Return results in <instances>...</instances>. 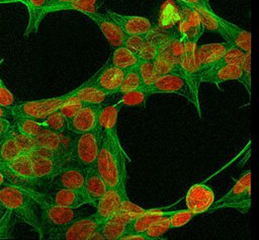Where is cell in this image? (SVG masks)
Returning <instances> with one entry per match:
<instances>
[{
    "label": "cell",
    "mask_w": 259,
    "mask_h": 240,
    "mask_svg": "<svg viewBox=\"0 0 259 240\" xmlns=\"http://www.w3.org/2000/svg\"><path fill=\"white\" fill-rule=\"evenodd\" d=\"M14 224L15 218L13 217V215L9 211L4 210V213L0 218V239L13 238L12 230Z\"/></svg>",
    "instance_id": "45"
},
{
    "label": "cell",
    "mask_w": 259,
    "mask_h": 240,
    "mask_svg": "<svg viewBox=\"0 0 259 240\" xmlns=\"http://www.w3.org/2000/svg\"><path fill=\"white\" fill-rule=\"evenodd\" d=\"M137 67L142 80L143 88L151 85L159 76L153 62L151 61H140Z\"/></svg>",
    "instance_id": "40"
},
{
    "label": "cell",
    "mask_w": 259,
    "mask_h": 240,
    "mask_svg": "<svg viewBox=\"0 0 259 240\" xmlns=\"http://www.w3.org/2000/svg\"><path fill=\"white\" fill-rule=\"evenodd\" d=\"M118 95L119 97L115 102L120 107H145L147 99L150 96V94L144 88L127 91L124 93H120Z\"/></svg>",
    "instance_id": "32"
},
{
    "label": "cell",
    "mask_w": 259,
    "mask_h": 240,
    "mask_svg": "<svg viewBox=\"0 0 259 240\" xmlns=\"http://www.w3.org/2000/svg\"><path fill=\"white\" fill-rule=\"evenodd\" d=\"M94 215L84 214L74 221L70 222L58 231L47 236L51 240H89L90 236L100 227Z\"/></svg>",
    "instance_id": "7"
},
{
    "label": "cell",
    "mask_w": 259,
    "mask_h": 240,
    "mask_svg": "<svg viewBox=\"0 0 259 240\" xmlns=\"http://www.w3.org/2000/svg\"><path fill=\"white\" fill-rule=\"evenodd\" d=\"M126 154L117 132L101 131L96 169L107 187L126 183Z\"/></svg>",
    "instance_id": "1"
},
{
    "label": "cell",
    "mask_w": 259,
    "mask_h": 240,
    "mask_svg": "<svg viewBox=\"0 0 259 240\" xmlns=\"http://www.w3.org/2000/svg\"><path fill=\"white\" fill-rule=\"evenodd\" d=\"M248 188H251V172L250 170H246L235 182L233 187L226 193L224 194L220 199L217 202H213V204H219L228 199H231L237 195H240L244 191H246Z\"/></svg>",
    "instance_id": "35"
},
{
    "label": "cell",
    "mask_w": 259,
    "mask_h": 240,
    "mask_svg": "<svg viewBox=\"0 0 259 240\" xmlns=\"http://www.w3.org/2000/svg\"><path fill=\"white\" fill-rule=\"evenodd\" d=\"M183 8H188V9L194 11L196 13V15L198 16V19L203 28L219 33L226 41L225 31L222 28V26L220 25V23L217 19V14L212 11L211 8H205L202 6H193V5L188 6V7H183Z\"/></svg>",
    "instance_id": "27"
},
{
    "label": "cell",
    "mask_w": 259,
    "mask_h": 240,
    "mask_svg": "<svg viewBox=\"0 0 259 240\" xmlns=\"http://www.w3.org/2000/svg\"><path fill=\"white\" fill-rule=\"evenodd\" d=\"M0 208L9 211L15 220L29 225L34 231L39 228V211L35 199L26 188L7 184L0 188Z\"/></svg>",
    "instance_id": "2"
},
{
    "label": "cell",
    "mask_w": 259,
    "mask_h": 240,
    "mask_svg": "<svg viewBox=\"0 0 259 240\" xmlns=\"http://www.w3.org/2000/svg\"><path fill=\"white\" fill-rule=\"evenodd\" d=\"M14 140L20 149L21 153H30L36 148V143L34 138L19 133L14 127Z\"/></svg>",
    "instance_id": "47"
},
{
    "label": "cell",
    "mask_w": 259,
    "mask_h": 240,
    "mask_svg": "<svg viewBox=\"0 0 259 240\" xmlns=\"http://www.w3.org/2000/svg\"><path fill=\"white\" fill-rule=\"evenodd\" d=\"M106 14L116 22L125 34H149L153 31L152 22L144 16L121 15L111 10H106Z\"/></svg>",
    "instance_id": "17"
},
{
    "label": "cell",
    "mask_w": 259,
    "mask_h": 240,
    "mask_svg": "<svg viewBox=\"0 0 259 240\" xmlns=\"http://www.w3.org/2000/svg\"><path fill=\"white\" fill-rule=\"evenodd\" d=\"M148 209H144L136 204H134L133 202L130 201L128 196H125L122 198L121 201V204H120V207H119V210L118 211H121V212H125V213H130V214H133V215H136V216H139L145 212H147Z\"/></svg>",
    "instance_id": "50"
},
{
    "label": "cell",
    "mask_w": 259,
    "mask_h": 240,
    "mask_svg": "<svg viewBox=\"0 0 259 240\" xmlns=\"http://www.w3.org/2000/svg\"><path fill=\"white\" fill-rule=\"evenodd\" d=\"M217 19L225 31L226 41L230 42L243 52H251V34L249 31L217 15Z\"/></svg>",
    "instance_id": "22"
},
{
    "label": "cell",
    "mask_w": 259,
    "mask_h": 240,
    "mask_svg": "<svg viewBox=\"0 0 259 240\" xmlns=\"http://www.w3.org/2000/svg\"><path fill=\"white\" fill-rule=\"evenodd\" d=\"M72 0H48L47 1V6L45 8V15L49 14L50 13V10L58 5H61V4H64V3H67V2H70Z\"/></svg>",
    "instance_id": "54"
},
{
    "label": "cell",
    "mask_w": 259,
    "mask_h": 240,
    "mask_svg": "<svg viewBox=\"0 0 259 240\" xmlns=\"http://www.w3.org/2000/svg\"><path fill=\"white\" fill-rule=\"evenodd\" d=\"M42 127L52 130L56 133H62L68 129V123L60 110H56L46 116L41 122H39Z\"/></svg>",
    "instance_id": "38"
},
{
    "label": "cell",
    "mask_w": 259,
    "mask_h": 240,
    "mask_svg": "<svg viewBox=\"0 0 259 240\" xmlns=\"http://www.w3.org/2000/svg\"><path fill=\"white\" fill-rule=\"evenodd\" d=\"M74 89L56 97L44 98L31 101H21L14 103L10 107V113L12 117L24 116L33 118L37 122H41L50 113L58 110L61 105L67 100V98L72 95Z\"/></svg>",
    "instance_id": "6"
},
{
    "label": "cell",
    "mask_w": 259,
    "mask_h": 240,
    "mask_svg": "<svg viewBox=\"0 0 259 240\" xmlns=\"http://www.w3.org/2000/svg\"><path fill=\"white\" fill-rule=\"evenodd\" d=\"M12 124L7 117H0V139L4 137L12 129Z\"/></svg>",
    "instance_id": "52"
},
{
    "label": "cell",
    "mask_w": 259,
    "mask_h": 240,
    "mask_svg": "<svg viewBox=\"0 0 259 240\" xmlns=\"http://www.w3.org/2000/svg\"><path fill=\"white\" fill-rule=\"evenodd\" d=\"M161 45H162V41L156 42L153 39H149L147 37V39L143 43L141 49L139 50V52L136 56L139 59V61L153 62L157 58V56L160 52Z\"/></svg>",
    "instance_id": "37"
},
{
    "label": "cell",
    "mask_w": 259,
    "mask_h": 240,
    "mask_svg": "<svg viewBox=\"0 0 259 240\" xmlns=\"http://www.w3.org/2000/svg\"><path fill=\"white\" fill-rule=\"evenodd\" d=\"M137 66H135V67H133L130 70L126 71L125 76L123 77L120 85L115 90L114 94H120V93H124V92H127V91L143 88L142 80H141V77H140Z\"/></svg>",
    "instance_id": "33"
},
{
    "label": "cell",
    "mask_w": 259,
    "mask_h": 240,
    "mask_svg": "<svg viewBox=\"0 0 259 240\" xmlns=\"http://www.w3.org/2000/svg\"><path fill=\"white\" fill-rule=\"evenodd\" d=\"M182 7H188V6H202L205 8H211L209 5L208 0H176Z\"/></svg>",
    "instance_id": "51"
},
{
    "label": "cell",
    "mask_w": 259,
    "mask_h": 240,
    "mask_svg": "<svg viewBox=\"0 0 259 240\" xmlns=\"http://www.w3.org/2000/svg\"><path fill=\"white\" fill-rule=\"evenodd\" d=\"M147 37L148 34H126L122 46L130 50L134 55H137Z\"/></svg>",
    "instance_id": "48"
},
{
    "label": "cell",
    "mask_w": 259,
    "mask_h": 240,
    "mask_svg": "<svg viewBox=\"0 0 259 240\" xmlns=\"http://www.w3.org/2000/svg\"><path fill=\"white\" fill-rule=\"evenodd\" d=\"M175 205V204H173ZM172 205V206H173ZM171 207V206H170ZM170 207L158 208V209H148L147 212L137 216L131 222L125 225L124 233H137V232H145L153 223L158 221L159 219L170 217L176 211H166Z\"/></svg>",
    "instance_id": "19"
},
{
    "label": "cell",
    "mask_w": 259,
    "mask_h": 240,
    "mask_svg": "<svg viewBox=\"0 0 259 240\" xmlns=\"http://www.w3.org/2000/svg\"><path fill=\"white\" fill-rule=\"evenodd\" d=\"M48 0H18V2L24 4L28 10V23L24 31V36H28L31 33H35L41 20L45 18V8Z\"/></svg>",
    "instance_id": "24"
},
{
    "label": "cell",
    "mask_w": 259,
    "mask_h": 240,
    "mask_svg": "<svg viewBox=\"0 0 259 240\" xmlns=\"http://www.w3.org/2000/svg\"><path fill=\"white\" fill-rule=\"evenodd\" d=\"M4 62V58L0 60V65ZM15 103V98L12 92L7 88V86L4 84L3 80L0 77V105L4 107L10 108Z\"/></svg>",
    "instance_id": "49"
},
{
    "label": "cell",
    "mask_w": 259,
    "mask_h": 240,
    "mask_svg": "<svg viewBox=\"0 0 259 240\" xmlns=\"http://www.w3.org/2000/svg\"><path fill=\"white\" fill-rule=\"evenodd\" d=\"M241 67V82L248 92L249 97H251V52L245 53L243 60L240 64Z\"/></svg>",
    "instance_id": "44"
},
{
    "label": "cell",
    "mask_w": 259,
    "mask_h": 240,
    "mask_svg": "<svg viewBox=\"0 0 259 240\" xmlns=\"http://www.w3.org/2000/svg\"><path fill=\"white\" fill-rule=\"evenodd\" d=\"M120 108L116 102H110V100L101 106L97 122L101 131L117 132V115Z\"/></svg>",
    "instance_id": "26"
},
{
    "label": "cell",
    "mask_w": 259,
    "mask_h": 240,
    "mask_svg": "<svg viewBox=\"0 0 259 240\" xmlns=\"http://www.w3.org/2000/svg\"><path fill=\"white\" fill-rule=\"evenodd\" d=\"M169 229H171L170 220L169 217H165L153 223L144 233L147 236L153 238L154 240H164V238H162L161 236Z\"/></svg>",
    "instance_id": "43"
},
{
    "label": "cell",
    "mask_w": 259,
    "mask_h": 240,
    "mask_svg": "<svg viewBox=\"0 0 259 240\" xmlns=\"http://www.w3.org/2000/svg\"><path fill=\"white\" fill-rule=\"evenodd\" d=\"M100 231L107 240H118L119 237L124 233L125 225H121L111 221H105L100 225Z\"/></svg>",
    "instance_id": "42"
},
{
    "label": "cell",
    "mask_w": 259,
    "mask_h": 240,
    "mask_svg": "<svg viewBox=\"0 0 259 240\" xmlns=\"http://www.w3.org/2000/svg\"><path fill=\"white\" fill-rule=\"evenodd\" d=\"M83 105H84L83 101L75 95V89H74L72 95H70L67 98V100L61 105L59 110L64 115L67 123H69Z\"/></svg>",
    "instance_id": "39"
},
{
    "label": "cell",
    "mask_w": 259,
    "mask_h": 240,
    "mask_svg": "<svg viewBox=\"0 0 259 240\" xmlns=\"http://www.w3.org/2000/svg\"><path fill=\"white\" fill-rule=\"evenodd\" d=\"M85 15L97 24V26L100 28L101 32L112 48L122 46L126 34L106 13H100L96 11L91 13H85Z\"/></svg>",
    "instance_id": "18"
},
{
    "label": "cell",
    "mask_w": 259,
    "mask_h": 240,
    "mask_svg": "<svg viewBox=\"0 0 259 240\" xmlns=\"http://www.w3.org/2000/svg\"><path fill=\"white\" fill-rule=\"evenodd\" d=\"M26 189L35 199L38 207L39 228L37 234L40 239H46L49 234L60 230L70 222L85 214L82 211H78L77 209L49 203L42 197L39 190L29 188Z\"/></svg>",
    "instance_id": "3"
},
{
    "label": "cell",
    "mask_w": 259,
    "mask_h": 240,
    "mask_svg": "<svg viewBox=\"0 0 259 240\" xmlns=\"http://www.w3.org/2000/svg\"><path fill=\"white\" fill-rule=\"evenodd\" d=\"M103 0H72L70 2L58 5L50 10V13L63 10H76L82 13L96 12L102 5Z\"/></svg>",
    "instance_id": "31"
},
{
    "label": "cell",
    "mask_w": 259,
    "mask_h": 240,
    "mask_svg": "<svg viewBox=\"0 0 259 240\" xmlns=\"http://www.w3.org/2000/svg\"><path fill=\"white\" fill-rule=\"evenodd\" d=\"M100 228V227H99ZM97 229L96 231H94L93 232V234L90 236V238H89V240H103L104 239V237H103V235H102V233H101V231H100V229Z\"/></svg>",
    "instance_id": "55"
},
{
    "label": "cell",
    "mask_w": 259,
    "mask_h": 240,
    "mask_svg": "<svg viewBox=\"0 0 259 240\" xmlns=\"http://www.w3.org/2000/svg\"><path fill=\"white\" fill-rule=\"evenodd\" d=\"M13 119H14V127L19 133L30 136L32 138H35L44 129L42 125L33 118L24 117V116H15L13 117Z\"/></svg>",
    "instance_id": "34"
},
{
    "label": "cell",
    "mask_w": 259,
    "mask_h": 240,
    "mask_svg": "<svg viewBox=\"0 0 259 240\" xmlns=\"http://www.w3.org/2000/svg\"><path fill=\"white\" fill-rule=\"evenodd\" d=\"M75 95L86 104H104L109 101V94L93 85L90 80L83 82L79 87L75 88Z\"/></svg>",
    "instance_id": "25"
},
{
    "label": "cell",
    "mask_w": 259,
    "mask_h": 240,
    "mask_svg": "<svg viewBox=\"0 0 259 240\" xmlns=\"http://www.w3.org/2000/svg\"><path fill=\"white\" fill-rule=\"evenodd\" d=\"M250 205H251V192H250V188H248L246 191H244L240 195H237L231 199H228L219 204L212 203L208 212H213L219 209L231 208V209L237 210L241 214H246L249 212Z\"/></svg>",
    "instance_id": "30"
},
{
    "label": "cell",
    "mask_w": 259,
    "mask_h": 240,
    "mask_svg": "<svg viewBox=\"0 0 259 240\" xmlns=\"http://www.w3.org/2000/svg\"><path fill=\"white\" fill-rule=\"evenodd\" d=\"M18 0H0V4H8V3H16Z\"/></svg>",
    "instance_id": "57"
},
{
    "label": "cell",
    "mask_w": 259,
    "mask_h": 240,
    "mask_svg": "<svg viewBox=\"0 0 259 240\" xmlns=\"http://www.w3.org/2000/svg\"><path fill=\"white\" fill-rule=\"evenodd\" d=\"M245 55V52H243L241 49L237 48L236 46L232 45L222 56L220 60H218L211 67L222 66V65H240L243 57ZM210 67V68H211Z\"/></svg>",
    "instance_id": "41"
},
{
    "label": "cell",
    "mask_w": 259,
    "mask_h": 240,
    "mask_svg": "<svg viewBox=\"0 0 259 240\" xmlns=\"http://www.w3.org/2000/svg\"><path fill=\"white\" fill-rule=\"evenodd\" d=\"M21 154L14 140V126L12 129L0 139V163L6 165Z\"/></svg>",
    "instance_id": "28"
},
{
    "label": "cell",
    "mask_w": 259,
    "mask_h": 240,
    "mask_svg": "<svg viewBox=\"0 0 259 240\" xmlns=\"http://www.w3.org/2000/svg\"><path fill=\"white\" fill-rule=\"evenodd\" d=\"M42 197L51 204L78 209L88 204L83 190L68 188H51L48 191H40Z\"/></svg>",
    "instance_id": "15"
},
{
    "label": "cell",
    "mask_w": 259,
    "mask_h": 240,
    "mask_svg": "<svg viewBox=\"0 0 259 240\" xmlns=\"http://www.w3.org/2000/svg\"><path fill=\"white\" fill-rule=\"evenodd\" d=\"M34 140L36 143V147H42V148H49V149L61 151L59 134L45 127L41 130V132L34 138Z\"/></svg>",
    "instance_id": "36"
},
{
    "label": "cell",
    "mask_w": 259,
    "mask_h": 240,
    "mask_svg": "<svg viewBox=\"0 0 259 240\" xmlns=\"http://www.w3.org/2000/svg\"><path fill=\"white\" fill-rule=\"evenodd\" d=\"M103 104H86L68 123V129L74 134H82L93 130L97 126L98 114Z\"/></svg>",
    "instance_id": "16"
},
{
    "label": "cell",
    "mask_w": 259,
    "mask_h": 240,
    "mask_svg": "<svg viewBox=\"0 0 259 240\" xmlns=\"http://www.w3.org/2000/svg\"><path fill=\"white\" fill-rule=\"evenodd\" d=\"M230 42L223 43H212L207 45H202L197 48V59L199 64L200 75L207 69H209L218 60L222 58L225 52L232 46Z\"/></svg>",
    "instance_id": "21"
},
{
    "label": "cell",
    "mask_w": 259,
    "mask_h": 240,
    "mask_svg": "<svg viewBox=\"0 0 259 240\" xmlns=\"http://www.w3.org/2000/svg\"><path fill=\"white\" fill-rule=\"evenodd\" d=\"M7 184H11L10 179H9V175H8V172H7V169H6L5 165L0 163V188L4 185H7Z\"/></svg>",
    "instance_id": "53"
},
{
    "label": "cell",
    "mask_w": 259,
    "mask_h": 240,
    "mask_svg": "<svg viewBox=\"0 0 259 240\" xmlns=\"http://www.w3.org/2000/svg\"><path fill=\"white\" fill-rule=\"evenodd\" d=\"M11 184L38 190L33 179L32 164L28 153H21L5 165Z\"/></svg>",
    "instance_id": "11"
},
{
    "label": "cell",
    "mask_w": 259,
    "mask_h": 240,
    "mask_svg": "<svg viewBox=\"0 0 259 240\" xmlns=\"http://www.w3.org/2000/svg\"><path fill=\"white\" fill-rule=\"evenodd\" d=\"M28 154L31 160L33 179L37 189L39 191H48L50 189L52 179L65 164L45 158L34 152H30Z\"/></svg>",
    "instance_id": "10"
},
{
    "label": "cell",
    "mask_w": 259,
    "mask_h": 240,
    "mask_svg": "<svg viewBox=\"0 0 259 240\" xmlns=\"http://www.w3.org/2000/svg\"><path fill=\"white\" fill-rule=\"evenodd\" d=\"M241 77L242 73L240 65H222L211 67L201 73L200 82L211 83L219 87L221 83L230 80H237L241 82Z\"/></svg>",
    "instance_id": "20"
},
{
    "label": "cell",
    "mask_w": 259,
    "mask_h": 240,
    "mask_svg": "<svg viewBox=\"0 0 259 240\" xmlns=\"http://www.w3.org/2000/svg\"><path fill=\"white\" fill-rule=\"evenodd\" d=\"M144 89L150 95L156 93H174L181 95L195 106L198 115L201 116L199 99L195 97L187 80L180 73H167L159 75L151 85L145 87Z\"/></svg>",
    "instance_id": "5"
},
{
    "label": "cell",
    "mask_w": 259,
    "mask_h": 240,
    "mask_svg": "<svg viewBox=\"0 0 259 240\" xmlns=\"http://www.w3.org/2000/svg\"><path fill=\"white\" fill-rule=\"evenodd\" d=\"M86 169L74 161H69L52 179L51 188H68L83 190Z\"/></svg>",
    "instance_id": "12"
},
{
    "label": "cell",
    "mask_w": 259,
    "mask_h": 240,
    "mask_svg": "<svg viewBox=\"0 0 259 240\" xmlns=\"http://www.w3.org/2000/svg\"><path fill=\"white\" fill-rule=\"evenodd\" d=\"M9 116H11L10 108L0 105V117H7L8 118Z\"/></svg>",
    "instance_id": "56"
},
{
    "label": "cell",
    "mask_w": 259,
    "mask_h": 240,
    "mask_svg": "<svg viewBox=\"0 0 259 240\" xmlns=\"http://www.w3.org/2000/svg\"><path fill=\"white\" fill-rule=\"evenodd\" d=\"M197 38H188L184 42V51L180 57L178 64L182 75L187 80L195 97L198 98V90L200 85V71L196 53Z\"/></svg>",
    "instance_id": "8"
},
{
    "label": "cell",
    "mask_w": 259,
    "mask_h": 240,
    "mask_svg": "<svg viewBox=\"0 0 259 240\" xmlns=\"http://www.w3.org/2000/svg\"><path fill=\"white\" fill-rule=\"evenodd\" d=\"M101 137V129L99 125L86 133L75 134L70 159L84 169L96 166L99 143Z\"/></svg>",
    "instance_id": "4"
},
{
    "label": "cell",
    "mask_w": 259,
    "mask_h": 240,
    "mask_svg": "<svg viewBox=\"0 0 259 240\" xmlns=\"http://www.w3.org/2000/svg\"><path fill=\"white\" fill-rule=\"evenodd\" d=\"M213 202L214 193L212 189L204 183H196L191 185L185 195L187 209L198 214L208 212Z\"/></svg>",
    "instance_id": "14"
},
{
    "label": "cell",
    "mask_w": 259,
    "mask_h": 240,
    "mask_svg": "<svg viewBox=\"0 0 259 240\" xmlns=\"http://www.w3.org/2000/svg\"><path fill=\"white\" fill-rule=\"evenodd\" d=\"M197 215H199V214L192 212L188 209L176 211L173 215H171L169 217L170 226H171V228H180V227L184 226L185 224H187L192 218H194Z\"/></svg>",
    "instance_id": "46"
},
{
    "label": "cell",
    "mask_w": 259,
    "mask_h": 240,
    "mask_svg": "<svg viewBox=\"0 0 259 240\" xmlns=\"http://www.w3.org/2000/svg\"><path fill=\"white\" fill-rule=\"evenodd\" d=\"M125 73L126 70L115 67L107 61L93 76L89 78V80L93 85L104 92L114 94L125 76Z\"/></svg>",
    "instance_id": "13"
},
{
    "label": "cell",
    "mask_w": 259,
    "mask_h": 240,
    "mask_svg": "<svg viewBox=\"0 0 259 240\" xmlns=\"http://www.w3.org/2000/svg\"><path fill=\"white\" fill-rule=\"evenodd\" d=\"M127 196L125 183H118L115 186L107 187L102 196L95 205V219L99 223H104L118 212L121 201Z\"/></svg>",
    "instance_id": "9"
},
{
    "label": "cell",
    "mask_w": 259,
    "mask_h": 240,
    "mask_svg": "<svg viewBox=\"0 0 259 240\" xmlns=\"http://www.w3.org/2000/svg\"><path fill=\"white\" fill-rule=\"evenodd\" d=\"M107 189V185L102 179L101 175L96 169V166H92L86 169L85 182L83 191L86 195L88 204L95 207L98 199Z\"/></svg>",
    "instance_id": "23"
},
{
    "label": "cell",
    "mask_w": 259,
    "mask_h": 240,
    "mask_svg": "<svg viewBox=\"0 0 259 240\" xmlns=\"http://www.w3.org/2000/svg\"><path fill=\"white\" fill-rule=\"evenodd\" d=\"M111 65L118 67L123 70H130L131 68L137 66L139 64V59L136 55H134L130 50H127L123 46H119L114 48L111 56L107 60Z\"/></svg>",
    "instance_id": "29"
}]
</instances>
